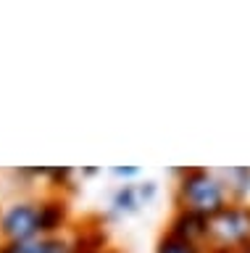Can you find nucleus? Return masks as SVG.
<instances>
[{
  "label": "nucleus",
  "mask_w": 250,
  "mask_h": 253,
  "mask_svg": "<svg viewBox=\"0 0 250 253\" xmlns=\"http://www.w3.org/2000/svg\"><path fill=\"white\" fill-rule=\"evenodd\" d=\"M0 253H76V248L69 237L48 235L29 243H0Z\"/></svg>",
  "instance_id": "obj_4"
},
{
  "label": "nucleus",
  "mask_w": 250,
  "mask_h": 253,
  "mask_svg": "<svg viewBox=\"0 0 250 253\" xmlns=\"http://www.w3.org/2000/svg\"><path fill=\"white\" fill-rule=\"evenodd\" d=\"M155 253H200V248L169 232V235L158 243V251H155Z\"/></svg>",
  "instance_id": "obj_8"
},
{
  "label": "nucleus",
  "mask_w": 250,
  "mask_h": 253,
  "mask_svg": "<svg viewBox=\"0 0 250 253\" xmlns=\"http://www.w3.org/2000/svg\"><path fill=\"white\" fill-rule=\"evenodd\" d=\"M153 193V190H150ZM147 195L145 193V187H140V185H124L119 193L113 195V209L116 211H124V213H132V211H137L140 206H145L147 203Z\"/></svg>",
  "instance_id": "obj_7"
},
{
  "label": "nucleus",
  "mask_w": 250,
  "mask_h": 253,
  "mask_svg": "<svg viewBox=\"0 0 250 253\" xmlns=\"http://www.w3.org/2000/svg\"><path fill=\"white\" fill-rule=\"evenodd\" d=\"M42 237L40 201H16L0 211V243H29Z\"/></svg>",
  "instance_id": "obj_3"
},
{
  "label": "nucleus",
  "mask_w": 250,
  "mask_h": 253,
  "mask_svg": "<svg viewBox=\"0 0 250 253\" xmlns=\"http://www.w3.org/2000/svg\"><path fill=\"white\" fill-rule=\"evenodd\" d=\"M98 253H108V251H98Z\"/></svg>",
  "instance_id": "obj_11"
},
{
  "label": "nucleus",
  "mask_w": 250,
  "mask_h": 253,
  "mask_svg": "<svg viewBox=\"0 0 250 253\" xmlns=\"http://www.w3.org/2000/svg\"><path fill=\"white\" fill-rule=\"evenodd\" d=\"M229 206V195L216 171H187L179 182V209L200 219H211Z\"/></svg>",
  "instance_id": "obj_1"
},
{
  "label": "nucleus",
  "mask_w": 250,
  "mask_h": 253,
  "mask_svg": "<svg viewBox=\"0 0 250 253\" xmlns=\"http://www.w3.org/2000/svg\"><path fill=\"white\" fill-rule=\"evenodd\" d=\"M206 245L216 253H242L250 245V209L226 206L224 211L211 216Z\"/></svg>",
  "instance_id": "obj_2"
},
{
  "label": "nucleus",
  "mask_w": 250,
  "mask_h": 253,
  "mask_svg": "<svg viewBox=\"0 0 250 253\" xmlns=\"http://www.w3.org/2000/svg\"><path fill=\"white\" fill-rule=\"evenodd\" d=\"M216 174L229 198H242L250 193V169H218Z\"/></svg>",
  "instance_id": "obj_6"
},
{
  "label": "nucleus",
  "mask_w": 250,
  "mask_h": 253,
  "mask_svg": "<svg viewBox=\"0 0 250 253\" xmlns=\"http://www.w3.org/2000/svg\"><path fill=\"white\" fill-rule=\"evenodd\" d=\"M116 177H137V169H113Z\"/></svg>",
  "instance_id": "obj_9"
},
{
  "label": "nucleus",
  "mask_w": 250,
  "mask_h": 253,
  "mask_svg": "<svg viewBox=\"0 0 250 253\" xmlns=\"http://www.w3.org/2000/svg\"><path fill=\"white\" fill-rule=\"evenodd\" d=\"M242 253H250V245H248V248H245V251H242Z\"/></svg>",
  "instance_id": "obj_10"
},
{
  "label": "nucleus",
  "mask_w": 250,
  "mask_h": 253,
  "mask_svg": "<svg viewBox=\"0 0 250 253\" xmlns=\"http://www.w3.org/2000/svg\"><path fill=\"white\" fill-rule=\"evenodd\" d=\"M69 221V206L61 198H45L40 201V224H42V237L48 235H61V229Z\"/></svg>",
  "instance_id": "obj_5"
}]
</instances>
